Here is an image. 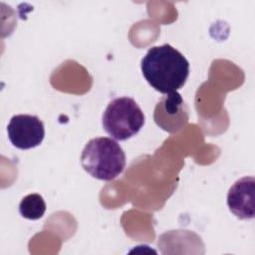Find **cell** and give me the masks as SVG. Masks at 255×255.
<instances>
[{
  "label": "cell",
  "instance_id": "cell-3",
  "mask_svg": "<svg viewBox=\"0 0 255 255\" xmlns=\"http://www.w3.org/2000/svg\"><path fill=\"white\" fill-rule=\"evenodd\" d=\"M104 129L117 140L135 135L144 125V115L137 103L128 97L116 98L103 114Z\"/></svg>",
  "mask_w": 255,
  "mask_h": 255
},
{
  "label": "cell",
  "instance_id": "cell-6",
  "mask_svg": "<svg viewBox=\"0 0 255 255\" xmlns=\"http://www.w3.org/2000/svg\"><path fill=\"white\" fill-rule=\"evenodd\" d=\"M229 210L239 219L249 220L255 216V179L245 176L238 179L227 193Z\"/></svg>",
  "mask_w": 255,
  "mask_h": 255
},
{
  "label": "cell",
  "instance_id": "cell-2",
  "mask_svg": "<svg viewBox=\"0 0 255 255\" xmlns=\"http://www.w3.org/2000/svg\"><path fill=\"white\" fill-rule=\"evenodd\" d=\"M83 168L93 177L111 181L126 167V153L122 146L107 136L90 139L81 154Z\"/></svg>",
  "mask_w": 255,
  "mask_h": 255
},
{
  "label": "cell",
  "instance_id": "cell-7",
  "mask_svg": "<svg viewBox=\"0 0 255 255\" xmlns=\"http://www.w3.org/2000/svg\"><path fill=\"white\" fill-rule=\"evenodd\" d=\"M46 203L38 193H30L19 203V212L22 217L29 220H38L45 214Z\"/></svg>",
  "mask_w": 255,
  "mask_h": 255
},
{
  "label": "cell",
  "instance_id": "cell-1",
  "mask_svg": "<svg viewBox=\"0 0 255 255\" xmlns=\"http://www.w3.org/2000/svg\"><path fill=\"white\" fill-rule=\"evenodd\" d=\"M140 68L144 79L157 92H177L189 75L186 58L169 44L151 47L141 59Z\"/></svg>",
  "mask_w": 255,
  "mask_h": 255
},
{
  "label": "cell",
  "instance_id": "cell-5",
  "mask_svg": "<svg viewBox=\"0 0 255 255\" xmlns=\"http://www.w3.org/2000/svg\"><path fill=\"white\" fill-rule=\"evenodd\" d=\"M153 119L155 124L163 130L176 132L188 122V108L177 92L166 94L157 103Z\"/></svg>",
  "mask_w": 255,
  "mask_h": 255
},
{
  "label": "cell",
  "instance_id": "cell-4",
  "mask_svg": "<svg viewBox=\"0 0 255 255\" xmlns=\"http://www.w3.org/2000/svg\"><path fill=\"white\" fill-rule=\"evenodd\" d=\"M8 138L19 149H30L41 144L45 136L43 122L32 115L13 116L7 126Z\"/></svg>",
  "mask_w": 255,
  "mask_h": 255
}]
</instances>
